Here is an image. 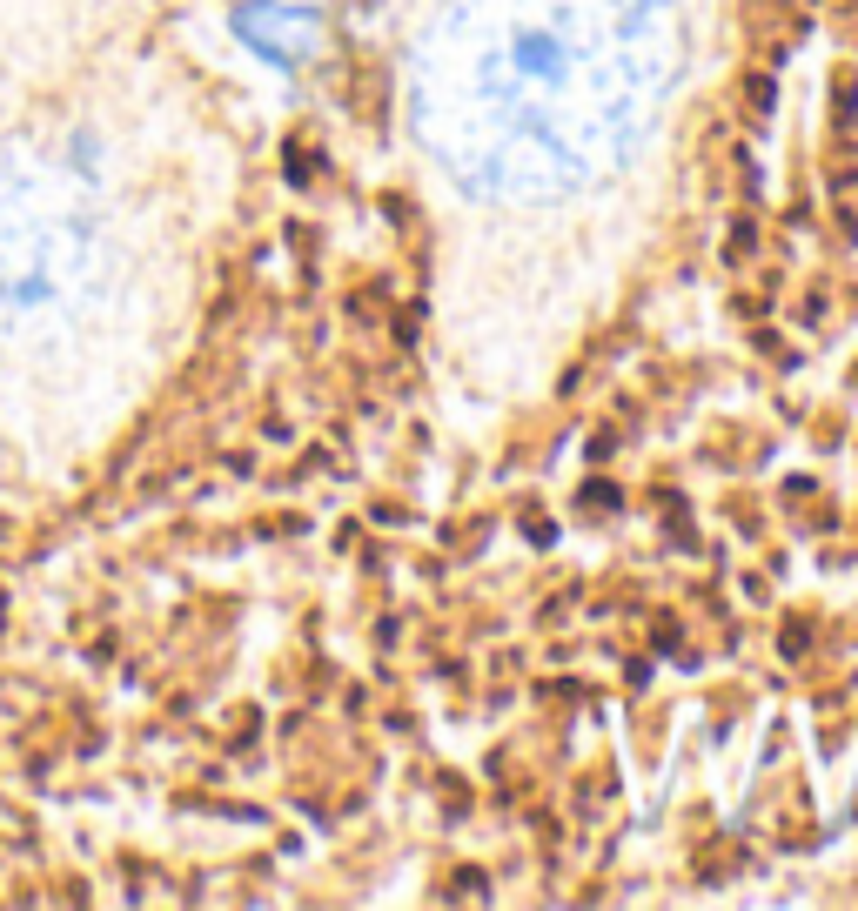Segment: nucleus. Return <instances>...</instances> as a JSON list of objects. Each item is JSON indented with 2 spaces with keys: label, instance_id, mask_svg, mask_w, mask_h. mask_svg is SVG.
I'll list each match as a JSON object with an SVG mask.
<instances>
[{
  "label": "nucleus",
  "instance_id": "f257e3e1",
  "mask_svg": "<svg viewBox=\"0 0 858 911\" xmlns=\"http://www.w3.org/2000/svg\"><path fill=\"white\" fill-rule=\"evenodd\" d=\"M745 101H751V114H771L778 108V81L771 74H745Z\"/></svg>",
  "mask_w": 858,
  "mask_h": 911
}]
</instances>
